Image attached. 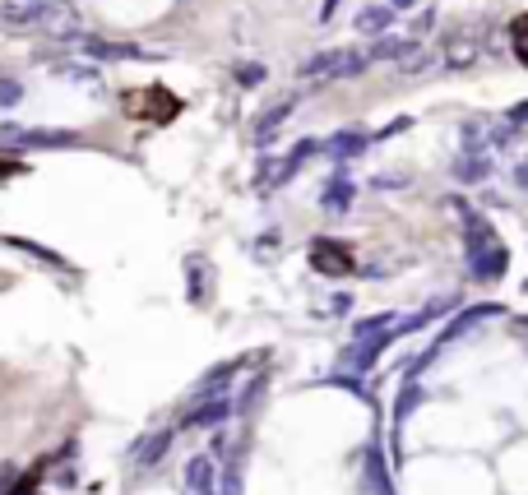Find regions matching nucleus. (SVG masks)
I'll list each match as a JSON object with an SVG mask.
<instances>
[{"label":"nucleus","mask_w":528,"mask_h":495,"mask_svg":"<svg viewBox=\"0 0 528 495\" xmlns=\"http://www.w3.org/2000/svg\"><path fill=\"white\" fill-rule=\"evenodd\" d=\"M371 66L367 51H348V47H330V51H315L311 60L297 66L301 84H338V79H353Z\"/></svg>","instance_id":"nucleus-1"},{"label":"nucleus","mask_w":528,"mask_h":495,"mask_svg":"<svg viewBox=\"0 0 528 495\" xmlns=\"http://www.w3.org/2000/svg\"><path fill=\"white\" fill-rule=\"evenodd\" d=\"M315 149H320L315 139H301V143H297V149H292L288 158H264V167H260V176H255V190H260V195L278 190V185L288 181V176H292V172H297V167H301V162H307V158H311Z\"/></svg>","instance_id":"nucleus-2"},{"label":"nucleus","mask_w":528,"mask_h":495,"mask_svg":"<svg viewBox=\"0 0 528 495\" xmlns=\"http://www.w3.org/2000/svg\"><path fill=\"white\" fill-rule=\"evenodd\" d=\"M510 135H515L510 116L505 120H469V126H463V143H469L473 153H496V149L510 143Z\"/></svg>","instance_id":"nucleus-3"},{"label":"nucleus","mask_w":528,"mask_h":495,"mask_svg":"<svg viewBox=\"0 0 528 495\" xmlns=\"http://www.w3.org/2000/svg\"><path fill=\"white\" fill-rule=\"evenodd\" d=\"M51 14H56V0H0V19H5V24H19V28L47 24Z\"/></svg>","instance_id":"nucleus-4"},{"label":"nucleus","mask_w":528,"mask_h":495,"mask_svg":"<svg viewBox=\"0 0 528 495\" xmlns=\"http://www.w3.org/2000/svg\"><path fill=\"white\" fill-rule=\"evenodd\" d=\"M0 143H24V149H70L74 135H66V130H19V126H0Z\"/></svg>","instance_id":"nucleus-5"},{"label":"nucleus","mask_w":528,"mask_h":495,"mask_svg":"<svg viewBox=\"0 0 528 495\" xmlns=\"http://www.w3.org/2000/svg\"><path fill=\"white\" fill-rule=\"evenodd\" d=\"M311 269H320L324 278H343V274H353V255L334 241H315L311 245Z\"/></svg>","instance_id":"nucleus-6"},{"label":"nucleus","mask_w":528,"mask_h":495,"mask_svg":"<svg viewBox=\"0 0 528 495\" xmlns=\"http://www.w3.org/2000/svg\"><path fill=\"white\" fill-rule=\"evenodd\" d=\"M478 56H482L478 33H454L450 43H445V66H450V70H469Z\"/></svg>","instance_id":"nucleus-7"},{"label":"nucleus","mask_w":528,"mask_h":495,"mask_svg":"<svg viewBox=\"0 0 528 495\" xmlns=\"http://www.w3.org/2000/svg\"><path fill=\"white\" fill-rule=\"evenodd\" d=\"M469 264H473V278H501L505 274V264H510V255H505V245L496 241V245H486V251H478V255H469Z\"/></svg>","instance_id":"nucleus-8"},{"label":"nucleus","mask_w":528,"mask_h":495,"mask_svg":"<svg viewBox=\"0 0 528 495\" xmlns=\"http://www.w3.org/2000/svg\"><path fill=\"white\" fill-rule=\"evenodd\" d=\"M186 491L190 495H218V482H214V459H190V468H186Z\"/></svg>","instance_id":"nucleus-9"},{"label":"nucleus","mask_w":528,"mask_h":495,"mask_svg":"<svg viewBox=\"0 0 528 495\" xmlns=\"http://www.w3.org/2000/svg\"><path fill=\"white\" fill-rule=\"evenodd\" d=\"M222 417H232V403H228V398H209V403H195V407L186 412V426L205 430V426H218Z\"/></svg>","instance_id":"nucleus-10"},{"label":"nucleus","mask_w":528,"mask_h":495,"mask_svg":"<svg viewBox=\"0 0 528 495\" xmlns=\"http://www.w3.org/2000/svg\"><path fill=\"white\" fill-rule=\"evenodd\" d=\"M454 181H486V176H492V153H463V158H454Z\"/></svg>","instance_id":"nucleus-11"},{"label":"nucleus","mask_w":528,"mask_h":495,"mask_svg":"<svg viewBox=\"0 0 528 495\" xmlns=\"http://www.w3.org/2000/svg\"><path fill=\"white\" fill-rule=\"evenodd\" d=\"M292 107H297V97H283V102H274V107L260 116V126H255V139H274V135L283 130V120L292 116Z\"/></svg>","instance_id":"nucleus-12"},{"label":"nucleus","mask_w":528,"mask_h":495,"mask_svg":"<svg viewBox=\"0 0 528 495\" xmlns=\"http://www.w3.org/2000/svg\"><path fill=\"white\" fill-rule=\"evenodd\" d=\"M384 347H390V338H376V343L371 338H357L348 352H343V361H348V366H376Z\"/></svg>","instance_id":"nucleus-13"},{"label":"nucleus","mask_w":528,"mask_h":495,"mask_svg":"<svg viewBox=\"0 0 528 495\" xmlns=\"http://www.w3.org/2000/svg\"><path fill=\"white\" fill-rule=\"evenodd\" d=\"M486 315H501V306H473V311H463L450 329H445V338H440V343H459V338L469 334V329H473L478 320H486Z\"/></svg>","instance_id":"nucleus-14"},{"label":"nucleus","mask_w":528,"mask_h":495,"mask_svg":"<svg viewBox=\"0 0 528 495\" xmlns=\"http://www.w3.org/2000/svg\"><path fill=\"white\" fill-rule=\"evenodd\" d=\"M167 445H172V430H158V436L139 440V449H135V463H139V468L162 463V453H167Z\"/></svg>","instance_id":"nucleus-15"},{"label":"nucleus","mask_w":528,"mask_h":495,"mask_svg":"<svg viewBox=\"0 0 528 495\" xmlns=\"http://www.w3.org/2000/svg\"><path fill=\"white\" fill-rule=\"evenodd\" d=\"M371 143V135H357V130H343V135H334L330 143H324V149H330L334 158H357L361 149H367Z\"/></svg>","instance_id":"nucleus-16"},{"label":"nucleus","mask_w":528,"mask_h":495,"mask_svg":"<svg viewBox=\"0 0 528 495\" xmlns=\"http://www.w3.org/2000/svg\"><path fill=\"white\" fill-rule=\"evenodd\" d=\"M186 292H190V301H205L209 297V264L205 259H190L186 264Z\"/></svg>","instance_id":"nucleus-17"},{"label":"nucleus","mask_w":528,"mask_h":495,"mask_svg":"<svg viewBox=\"0 0 528 495\" xmlns=\"http://www.w3.org/2000/svg\"><path fill=\"white\" fill-rule=\"evenodd\" d=\"M324 209H330V213H343V209H348V204H353V185L348 181H330V185H324Z\"/></svg>","instance_id":"nucleus-18"},{"label":"nucleus","mask_w":528,"mask_h":495,"mask_svg":"<svg viewBox=\"0 0 528 495\" xmlns=\"http://www.w3.org/2000/svg\"><path fill=\"white\" fill-rule=\"evenodd\" d=\"M390 19H394V10H384V5H367L357 14V28L361 33H380V28H390Z\"/></svg>","instance_id":"nucleus-19"},{"label":"nucleus","mask_w":528,"mask_h":495,"mask_svg":"<svg viewBox=\"0 0 528 495\" xmlns=\"http://www.w3.org/2000/svg\"><path fill=\"white\" fill-rule=\"evenodd\" d=\"M515 56L528 66V14H524V19H515Z\"/></svg>","instance_id":"nucleus-20"},{"label":"nucleus","mask_w":528,"mask_h":495,"mask_svg":"<svg viewBox=\"0 0 528 495\" xmlns=\"http://www.w3.org/2000/svg\"><path fill=\"white\" fill-rule=\"evenodd\" d=\"M19 97H24V89H19L14 79H0V107H14Z\"/></svg>","instance_id":"nucleus-21"},{"label":"nucleus","mask_w":528,"mask_h":495,"mask_svg":"<svg viewBox=\"0 0 528 495\" xmlns=\"http://www.w3.org/2000/svg\"><path fill=\"white\" fill-rule=\"evenodd\" d=\"M237 79H241L246 89H255L260 79H264V66H241V70H237Z\"/></svg>","instance_id":"nucleus-22"},{"label":"nucleus","mask_w":528,"mask_h":495,"mask_svg":"<svg viewBox=\"0 0 528 495\" xmlns=\"http://www.w3.org/2000/svg\"><path fill=\"white\" fill-rule=\"evenodd\" d=\"M515 181L524 185V195H528V158H524V162H519V167H515Z\"/></svg>","instance_id":"nucleus-23"},{"label":"nucleus","mask_w":528,"mask_h":495,"mask_svg":"<svg viewBox=\"0 0 528 495\" xmlns=\"http://www.w3.org/2000/svg\"><path fill=\"white\" fill-rule=\"evenodd\" d=\"M510 120H515V126H524V120H528V102H519V107L510 112Z\"/></svg>","instance_id":"nucleus-24"},{"label":"nucleus","mask_w":528,"mask_h":495,"mask_svg":"<svg viewBox=\"0 0 528 495\" xmlns=\"http://www.w3.org/2000/svg\"><path fill=\"white\" fill-rule=\"evenodd\" d=\"M334 10H338V0H324V10H320V14H324V19H330Z\"/></svg>","instance_id":"nucleus-25"},{"label":"nucleus","mask_w":528,"mask_h":495,"mask_svg":"<svg viewBox=\"0 0 528 495\" xmlns=\"http://www.w3.org/2000/svg\"><path fill=\"white\" fill-rule=\"evenodd\" d=\"M394 5H413V0H394Z\"/></svg>","instance_id":"nucleus-26"}]
</instances>
